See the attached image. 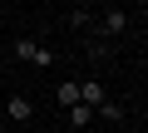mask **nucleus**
Wrapping results in <instances>:
<instances>
[{"label":"nucleus","mask_w":148,"mask_h":133,"mask_svg":"<svg viewBox=\"0 0 148 133\" xmlns=\"http://www.w3.org/2000/svg\"><path fill=\"white\" fill-rule=\"evenodd\" d=\"M15 54H20L25 64H35V69H49V64H54V49L40 44V40H15Z\"/></svg>","instance_id":"obj_1"},{"label":"nucleus","mask_w":148,"mask_h":133,"mask_svg":"<svg viewBox=\"0 0 148 133\" xmlns=\"http://www.w3.org/2000/svg\"><path fill=\"white\" fill-rule=\"evenodd\" d=\"M123 30H128V10L109 5V10L99 15V35H104V40H114V35H123Z\"/></svg>","instance_id":"obj_2"},{"label":"nucleus","mask_w":148,"mask_h":133,"mask_svg":"<svg viewBox=\"0 0 148 133\" xmlns=\"http://www.w3.org/2000/svg\"><path fill=\"white\" fill-rule=\"evenodd\" d=\"M5 113H10V118H15V123H30V118H35V104H30V99H25V94H15V99H10V104H5Z\"/></svg>","instance_id":"obj_3"},{"label":"nucleus","mask_w":148,"mask_h":133,"mask_svg":"<svg viewBox=\"0 0 148 133\" xmlns=\"http://www.w3.org/2000/svg\"><path fill=\"white\" fill-rule=\"evenodd\" d=\"M79 104H89V108H99V104H104V84H99V79H89V84H79Z\"/></svg>","instance_id":"obj_4"},{"label":"nucleus","mask_w":148,"mask_h":133,"mask_svg":"<svg viewBox=\"0 0 148 133\" xmlns=\"http://www.w3.org/2000/svg\"><path fill=\"white\" fill-rule=\"evenodd\" d=\"M69 123H74V128H89V123H94V108H89V104H69Z\"/></svg>","instance_id":"obj_5"},{"label":"nucleus","mask_w":148,"mask_h":133,"mask_svg":"<svg viewBox=\"0 0 148 133\" xmlns=\"http://www.w3.org/2000/svg\"><path fill=\"white\" fill-rule=\"evenodd\" d=\"M54 99H59L64 108H69V104H79V84H59V89H54Z\"/></svg>","instance_id":"obj_6"},{"label":"nucleus","mask_w":148,"mask_h":133,"mask_svg":"<svg viewBox=\"0 0 148 133\" xmlns=\"http://www.w3.org/2000/svg\"><path fill=\"white\" fill-rule=\"evenodd\" d=\"M94 113H104V118H109V123H123V108H119V104H114V99H104V104H99V108H94Z\"/></svg>","instance_id":"obj_7"},{"label":"nucleus","mask_w":148,"mask_h":133,"mask_svg":"<svg viewBox=\"0 0 148 133\" xmlns=\"http://www.w3.org/2000/svg\"><path fill=\"white\" fill-rule=\"evenodd\" d=\"M89 54H94V59H109V40L94 35V40H89Z\"/></svg>","instance_id":"obj_8"}]
</instances>
